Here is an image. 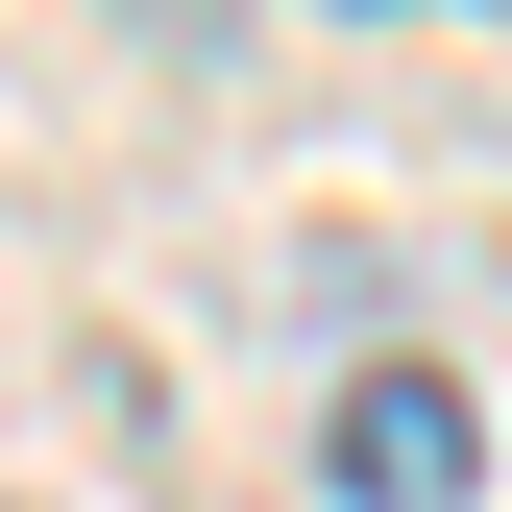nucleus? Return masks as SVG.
<instances>
[{"label":"nucleus","instance_id":"f257e3e1","mask_svg":"<svg viewBox=\"0 0 512 512\" xmlns=\"http://www.w3.org/2000/svg\"><path fill=\"white\" fill-rule=\"evenodd\" d=\"M317 488L342 512H464L488 488V391L464 366H342V391H317Z\"/></svg>","mask_w":512,"mask_h":512},{"label":"nucleus","instance_id":"f03ea898","mask_svg":"<svg viewBox=\"0 0 512 512\" xmlns=\"http://www.w3.org/2000/svg\"><path fill=\"white\" fill-rule=\"evenodd\" d=\"M0 512H25V488H0Z\"/></svg>","mask_w":512,"mask_h":512}]
</instances>
